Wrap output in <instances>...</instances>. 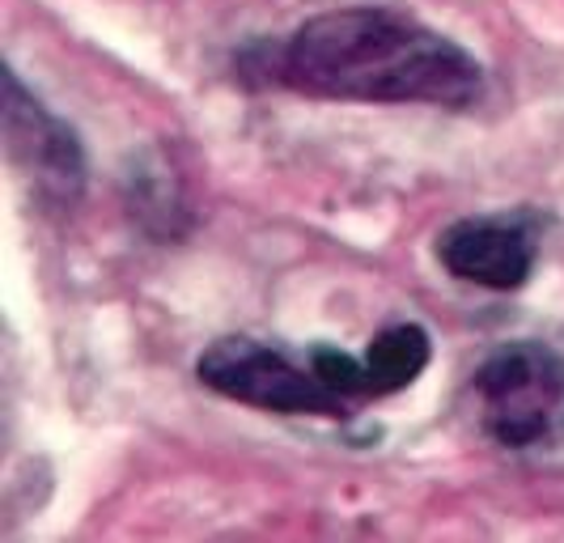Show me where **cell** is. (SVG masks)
I'll return each instance as SVG.
<instances>
[{
	"label": "cell",
	"instance_id": "obj_1",
	"mask_svg": "<svg viewBox=\"0 0 564 543\" xmlns=\"http://www.w3.org/2000/svg\"><path fill=\"white\" fill-rule=\"evenodd\" d=\"M263 86L318 102L366 107H437L471 111L488 94L484 64L458 39L395 4H344L293 26L268 56L251 64Z\"/></svg>",
	"mask_w": 564,
	"mask_h": 543
},
{
	"label": "cell",
	"instance_id": "obj_2",
	"mask_svg": "<svg viewBox=\"0 0 564 543\" xmlns=\"http://www.w3.org/2000/svg\"><path fill=\"white\" fill-rule=\"evenodd\" d=\"M480 433L501 450L564 446V352L547 340H506L467 378Z\"/></svg>",
	"mask_w": 564,
	"mask_h": 543
},
{
	"label": "cell",
	"instance_id": "obj_3",
	"mask_svg": "<svg viewBox=\"0 0 564 543\" xmlns=\"http://www.w3.org/2000/svg\"><path fill=\"white\" fill-rule=\"evenodd\" d=\"M196 382L242 408L276 412V416H318L344 421L348 400L314 373L311 357L293 361L284 348L254 336H217L196 357Z\"/></svg>",
	"mask_w": 564,
	"mask_h": 543
},
{
	"label": "cell",
	"instance_id": "obj_4",
	"mask_svg": "<svg viewBox=\"0 0 564 543\" xmlns=\"http://www.w3.org/2000/svg\"><path fill=\"white\" fill-rule=\"evenodd\" d=\"M4 149L13 171L22 174L34 200L52 204L59 213L77 208L89 183V162L77 128L59 119L34 89L18 77V68H4Z\"/></svg>",
	"mask_w": 564,
	"mask_h": 543
},
{
	"label": "cell",
	"instance_id": "obj_5",
	"mask_svg": "<svg viewBox=\"0 0 564 543\" xmlns=\"http://www.w3.org/2000/svg\"><path fill=\"white\" fill-rule=\"evenodd\" d=\"M433 256L458 285L518 293L539 268L535 213H471L437 234Z\"/></svg>",
	"mask_w": 564,
	"mask_h": 543
},
{
	"label": "cell",
	"instance_id": "obj_6",
	"mask_svg": "<svg viewBox=\"0 0 564 543\" xmlns=\"http://www.w3.org/2000/svg\"><path fill=\"white\" fill-rule=\"evenodd\" d=\"M366 361V378H369V400H387V395H399L408 391L433 361V336L424 332L421 323H391L382 327L373 340L366 344L361 352Z\"/></svg>",
	"mask_w": 564,
	"mask_h": 543
},
{
	"label": "cell",
	"instance_id": "obj_7",
	"mask_svg": "<svg viewBox=\"0 0 564 543\" xmlns=\"http://www.w3.org/2000/svg\"><path fill=\"white\" fill-rule=\"evenodd\" d=\"M123 200H128V213L141 221V229L158 238H183L192 229L183 183L158 153H141L137 171L123 174Z\"/></svg>",
	"mask_w": 564,
	"mask_h": 543
},
{
	"label": "cell",
	"instance_id": "obj_8",
	"mask_svg": "<svg viewBox=\"0 0 564 543\" xmlns=\"http://www.w3.org/2000/svg\"><path fill=\"white\" fill-rule=\"evenodd\" d=\"M311 366L314 373L336 391L339 400L348 403H366L369 400V378H366V361L344 352L339 344H311Z\"/></svg>",
	"mask_w": 564,
	"mask_h": 543
}]
</instances>
